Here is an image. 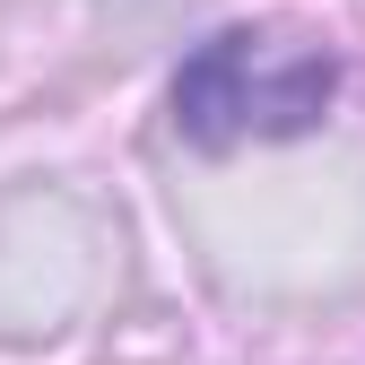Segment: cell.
I'll return each instance as SVG.
<instances>
[{"label":"cell","mask_w":365,"mask_h":365,"mask_svg":"<svg viewBox=\"0 0 365 365\" xmlns=\"http://www.w3.org/2000/svg\"><path fill=\"white\" fill-rule=\"evenodd\" d=\"M331 87H339V61L322 43H269L261 26H226L174 70V130L192 148L296 140L322 122Z\"/></svg>","instance_id":"obj_1"}]
</instances>
